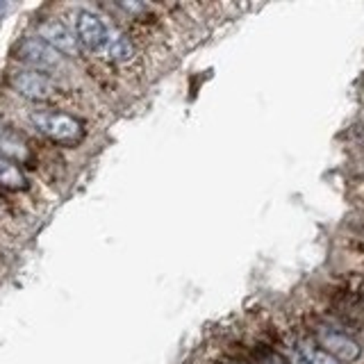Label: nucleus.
Wrapping results in <instances>:
<instances>
[{
	"mask_svg": "<svg viewBox=\"0 0 364 364\" xmlns=\"http://www.w3.org/2000/svg\"><path fill=\"white\" fill-rule=\"evenodd\" d=\"M257 362L259 364H287L278 353H273V350H257Z\"/></svg>",
	"mask_w": 364,
	"mask_h": 364,
	"instance_id": "10",
	"label": "nucleus"
},
{
	"mask_svg": "<svg viewBox=\"0 0 364 364\" xmlns=\"http://www.w3.org/2000/svg\"><path fill=\"white\" fill-rule=\"evenodd\" d=\"M228 364H239V362H228Z\"/></svg>",
	"mask_w": 364,
	"mask_h": 364,
	"instance_id": "12",
	"label": "nucleus"
},
{
	"mask_svg": "<svg viewBox=\"0 0 364 364\" xmlns=\"http://www.w3.org/2000/svg\"><path fill=\"white\" fill-rule=\"evenodd\" d=\"M32 125L55 144H77L85 136V125L80 119L62 112H34Z\"/></svg>",
	"mask_w": 364,
	"mask_h": 364,
	"instance_id": "1",
	"label": "nucleus"
},
{
	"mask_svg": "<svg viewBox=\"0 0 364 364\" xmlns=\"http://www.w3.org/2000/svg\"><path fill=\"white\" fill-rule=\"evenodd\" d=\"M105 57L112 62H130L134 57V46L123 32H109L105 43Z\"/></svg>",
	"mask_w": 364,
	"mask_h": 364,
	"instance_id": "8",
	"label": "nucleus"
},
{
	"mask_svg": "<svg viewBox=\"0 0 364 364\" xmlns=\"http://www.w3.org/2000/svg\"><path fill=\"white\" fill-rule=\"evenodd\" d=\"M39 39H43L48 46L57 53H62L64 57H75L80 53V41L75 34L68 30L62 21L50 18V21H43L39 26Z\"/></svg>",
	"mask_w": 364,
	"mask_h": 364,
	"instance_id": "6",
	"label": "nucleus"
},
{
	"mask_svg": "<svg viewBox=\"0 0 364 364\" xmlns=\"http://www.w3.org/2000/svg\"><path fill=\"white\" fill-rule=\"evenodd\" d=\"M75 37L80 41V46L87 50H100L105 48L109 32L105 28V23L100 21V16H96L94 11H77L75 18Z\"/></svg>",
	"mask_w": 364,
	"mask_h": 364,
	"instance_id": "5",
	"label": "nucleus"
},
{
	"mask_svg": "<svg viewBox=\"0 0 364 364\" xmlns=\"http://www.w3.org/2000/svg\"><path fill=\"white\" fill-rule=\"evenodd\" d=\"M18 57L39 73H57L64 68V55L39 37H28L18 46Z\"/></svg>",
	"mask_w": 364,
	"mask_h": 364,
	"instance_id": "2",
	"label": "nucleus"
},
{
	"mask_svg": "<svg viewBox=\"0 0 364 364\" xmlns=\"http://www.w3.org/2000/svg\"><path fill=\"white\" fill-rule=\"evenodd\" d=\"M294 344L307 364H339L321 344H318V341H314L310 337H296Z\"/></svg>",
	"mask_w": 364,
	"mask_h": 364,
	"instance_id": "7",
	"label": "nucleus"
},
{
	"mask_svg": "<svg viewBox=\"0 0 364 364\" xmlns=\"http://www.w3.org/2000/svg\"><path fill=\"white\" fill-rule=\"evenodd\" d=\"M362 296H364V282H362Z\"/></svg>",
	"mask_w": 364,
	"mask_h": 364,
	"instance_id": "11",
	"label": "nucleus"
},
{
	"mask_svg": "<svg viewBox=\"0 0 364 364\" xmlns=\"http://www.w3.org/2000/svg\"><path fill=\"white\" fill-rule=\"evenodd\" d=\"M316 341L321 344L337 362H358L362 358V346L350 335L341 330L318 326L316 328Z\"/></svg>",
	"mask_w": 364,
	"mask_h": 364,
	"instance_id": "3",
	"label": "nucleus"
},
{
	"mask_svg": "<svg viewBox=\"0 0 364 364\" xmlns=\"http://www.w3.org/2000/svg\"><path fill=\"white\" fill-rule=\"evenodd\" d=\"M0 185L7 187V189H26L28 187V178L26 173L11 162L9 157L0 155Z\"/></svg>",
	"mask_w": 364,
	"mask_h": 364,
	"instance_id": "9",
	"label": "nucleus"
},
{
	"mask_svg": "<svg viewBox=\"0 0 364 364\" xmlns=\"http://www.w3.org/2000/svg\"><path fill=\"white\" fill-rule=\"evenodd\" d=\"M11 87H14L21 96L30 100H50L57 94V85L53 77L39 71H18L11 75Z\"/></svg>",
	"mask_w": 364,
	"mask_h": 364,
	"instance_id": "4",
	"label": "nucleus"
}]
</instances>
